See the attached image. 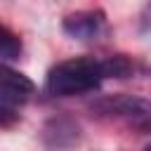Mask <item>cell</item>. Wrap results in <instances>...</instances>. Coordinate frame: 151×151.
Returning <instances> with one entry per match:
<instances>
[{
  "mask_svg": "<svg viewBox=\"0 0 151 151\" xmlns=\"http://www.w3.org/2000/svg\"><path fill=\"white\" fill-rule=\"evenodd\" d=\"M101 61L94 59H68L50 68L45 90L52 97H73L83 92H92L104 80Z\"/></svg>",
  "mask_w": 151,
  "mask_h": 151,
  "instance_id": "6da1fadb",
  "label": "cell"
},
{
  "mask_svg": "<svg viewBox=\"0 0 151 151\" xmlns=\"http://www.w3.org/2000/svg\"><path fill=\"white\" fill-rule=\"evenodd\" d=\"M33 92H35V85L31 78H26L19 71H12L9 66H2L0 71V123L9 125V120L17 118L19 106H24Z\"/></svg>",
  "mask_w": 151,
  "mask_h": 151,
  "instance_id": "7a4b0ae2",
  "label": "cell"
},
{
  "mask_svg": "<svg viewBox=\"0 0 151 151\" xmlns=\"http://www.w3.org/2000/svg\"><path fill=\"white\" fill-rule=\"evenodd\" d=\"M101 116H113V118H127V120H149L151 118V101L132 94H118V97H106L99 99L94 106Z\"/></svg>",
  "mask_w": 151,
  "mask_h": 151,
  "instance_id": "3957f363",
  "label": "cell"
},
{
  "mask_svg": "<svg viewBox=\"0 0 151 151\" xmlns=\"http://www.w3.org/2000/svg\"><path fill=\"white\" fill-rule=\"evenodd\" d=\"M106 26V17L99 9H87V12H76L68 14L61 24L64 33L76 38V40H94Z\"/></svg>",
  "mask_w": 151,
  "mask_h": 151,
  "instance_id": "277c9868",
  "label": "cell"
},
{
  "mask_svg": "<svg viewBox=\"0 0 151 151\" xmlns=\"http://www.w3.org/2000/svg\"><path fill=\"white\" fill-rule=\"evenodd\" d=\"M101 68H104V76L106 78H127L134 66L127 57L123 54H116V57H109V59H101Z\"/></svg>",
  "mask_w": 151,
  "mask_h": 151,
  "instance_id": "5b68a950",
  "label": "cell"
},
{
  "mask_svg": "<svg viewBox=\"0 0 151 151\" xmlns=\"http://www.w3.org/2000/svg\"><path fill=\"white\" fill-rule=\"evenodd\" d=\"M0 54H2V59H5V61H12V59H17V57L21 54V40H19V38H17L7 26H2Z\"/></svg>",
  "mask_w": 151,
  "mask_h": 151,
  "instance_id": "8992f818",
  "label": "cell"
},
{
  "mask_svg": "<svg viewBox=\"0 0 151 151\" xmlns=\"http://www.w3.org/2000/svg\"><path fill=\"white\" fill-rule=\"evenodd\" d=\"M149 149H151V144H149Z\"/></svg>",
  "mask_w": 151,
  "mask_h": 151,
  "instance_id": "52a82bcc",
  "label": "cell"
}]
</instances>
